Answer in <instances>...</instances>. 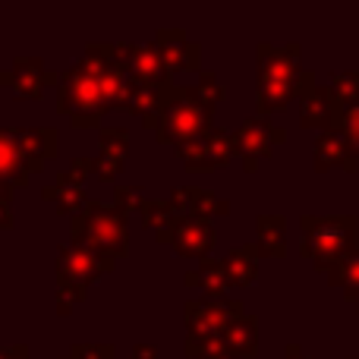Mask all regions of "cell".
<instances>
[{
  "instance_id": "cell-17",
  "label": "cell",
  "mask_w": 359,
  "mask_h": 359,
  "mask_svg": "<svg viewBox=\"0 0 359 359\" xmlns=\"http://www.w3.org/2000/svg\"><path fill=\"white\" fill-rule=\"evenodd\" d=\"M142 217H145V224H149V227L158 230V240H161V243H168L170 230H174L177 221H180L177 208L170 202H145L142 205Z\"/></svg>"
},
{
  "instance_id": "cell-7",
  "label": "cell",
  "mask_w": 359,
  "mask_h": 359,
  "mask_svg": "<svg viewBox=\"0 0 359 359\" xmlns=\"http://www.w3.org/2000/svg\"><path fill=\"white\" fill-rule=\"evenodd\" d=\"M341 114L344 107L337 104L331 86H316L306 98H299V123H303V130L331 133L341 126Z\"/></svg>"
},
{
  "instance_id": "cell-19",
  "label": "cell",
  "mask_w": 359,
  "mask_h": 359,
  "mask_svg": "<svg viewBox=\"0 0 359 359\" xmlns=\"http://www.w3.org/2000/svg\"><path fill=\"white\" fill-rule=\"evenodd\" d=\"M180 149V161L189 170H215V161L208 155V145H205V133L198 139H189V142L177 145Z\"/></svg>"
},
{
  "instance_id": "cell-20",
  "label": "cell",
  "mask_w": 359,
  "mask_h": 359,
  "mask_svg": "<svg viewBox=\"0 0 359 359\" xmlns=\"http://www.w3.org/2000/svg\"><path fill=\"white\" fill-rule=\"evenodd\" d=\"M331 92H334L341 107H359V69L350 73H334L331 79Z\"/></svg>"
},
{
  "instance_id": "cell-4",
  "label": "cell",
  "mask_w": 359,
  "mask_h": 359,
  "mask_svg": "<svg viewBox=\"0 0 359 359\" xmlns=\"http://www.w3.org/2000/svg\"><path fill=\"white\" fill-rule=\"evenodd\" d=\"M215 126V107H208L192 88H170L168 107L158 123V139L161 142H189L198 139Z\"/></svg>"
},
{
  "instance_id": "cell-29",
  "label": "cell",
  "mask_w": 359,
  "mask_h": 359,
  "mask_svg": "<svg viewBox=\"0 0 359 359\" xmlns=\"http://www.w3.org/2000/svg\"><path fill=\"white\" fill-rule=\"evenodd\" d=\"M350 359H359V356H350Z\"/></svg>"
},
{
  "instance_id": "cell-15",
  "label": "cell",
  "mask_w": 359,
  "mask_h": 359,
  "mask_svg": "<svg viewBox=\"0 0 359 359\" xmlns=\"http://www.w3.org/2000/svg\"><path fill=\"white\" fill-rule=\"evenodd\" d=\"M126 60H130L139 86H158V88L170 86L168 67L161 63V54H158L155 48H126Z\"/></svg>"
},
{
  "instance_id": "cell-25",
  "label": "cell",
  "mask_w": 359,
  "mask_h": 359,
  "mask_svg": "<svg viewBox=\"0 0 359 359\" xmlns=\"http://www.w3.org/2000/svg\"><path fill=\"white\" fill-rule=\"evenodd\" d=\"M139 196H142V192H139V189H120V202H123L126 208H133V205H139Z\"/></svg>"
},
{
  "instance_id": "cell-5",
  "label": "cell",
  "mask_w": 359,
  "mask_h": 359,
  "mask_svg": "<svg viewBox=\"0 0 359 359\" xmlns=\"http://www.w3.org/2000/svg\"><path fill=\"white\" fill-rule=\"evenodd\" d=\"M287 142V133L278 130V126H271L265 117H249L243 120V126L230 136V151H233V158H240L243 168L252 174V170H259V164L265 161V158L274 155V145Z\"/></svg>"
},
{
  "instance_id": "cell-2",
  "label": "cell",
  "mask_w": 359,
  "mask_h": 359,
  "mask_svg": "<svg viewBox=\"0 0 359 359\" xmlns=\"http://www.w3.org/2000/svg\"><path fill=\"white\" fill-rule=\"evenodd\" d=\"M259 114H274L297 98V76H299V44H265L259 48Z\"/></svg>"
},
{
  "instance_id": "cell-23",
  "label": "cell",
  "mask_w": 359,
  "mask_h": 359,
  "mask_svg": "<svg viewBox=\"0 0 359 359\" xmlns=\"http://www.w3.org/2000/svg\"><path fill=\"white\" fill-rule=\"evenodd\" d=\"M192 92H196L208 107H217V101L224 98V86H221V79H217L215 73H202V76H198V82L192 86Z\"/></svg>"
},
{
  "instance_id": "cell-27",
  "label": "cell",
  "mask_w": 359,
  "mask_h": 359,
  "mask_svg": "<svg viewBox=\"0 0 359 359\" xmlns=\"http://www.w3.org/2000/svg\"><path fill=\"white\" fill-rule=\"evenodd\" d=\"M133 359H158L155 347H136V350H133Z\"/></svg>"
},
{
  "instance_id": "cell-16",
  "label": "cell",
  "mask_w": 359,
  "mask_h": 359,
  "mask_svg": "<svg viewBox=\"0 0 359 359\" xmlns=\"http://www.w3.org/2000/svg\"><path fill=\"white\" fill-rule=\"evenodd\" d=\"M186 284L202 287V290L208 293V299H227V293H230V280H227V274H224V265L221 262H211V259H202L198 271L186 274Z\"/></svg>"
},
{
  "instance_id": "cell-9",
  "label": "cell",
  "mask_w": 359,
  "mask_h": 359,
  "mask_svg": "<svg viewBox=\"0 0 359 359\" xmlns=\"http://www.w3.org/2000/svg\"><path fill=\"white\" fill-rule=\"evenodd\" d=\"M158 54H161V63L168 67V73H196L202 50L183 32L168 29V32H158Z\"/></svg>"
},
{
  "instance_id": "cell-13",
  "label": "cell",
  "mask_w": 359,
  "mask_h": 359,
  "mask_svg": "<svg viewBox=\"0 0 359 359\" xmlns=\"http://www.w3.org/2000/svg\"><path fill=\"white\" fill-rule=\"evenodd\" d=\"M255 249L268 259L287 255V217L284 215H259L255 221Z\"/></svg>"
},
{
  "instance_id": "cell-10",
  "label": "cell",
  "mask_w": 359,
  "mask_h": 359,
  "mask_svg": "<svg viewBox=\"0 0 359 359\" xmlns=\"http://www.w3.org/2000/svg\"><path fill=\"white\" fill-rule=\"evenodd\" d=\"M312 164H316L318 174H328V170H334V168H344V170H350V174H353V170L359 168V161L350 155L347 142H344V136L337 130L318 133L316 151H312Z\"/></svg>"
},
{
  "instance_id": "cell-14",
  "label": "cell",
  "mask_w": 359,
  "mask_h": 359,
  "mask_svg": "<svg viewBox=\"0 0 359 359\" xmlns=\"http://www.w3.org/2000/svg\"><path fill=\"white\" fill-rule=\"evenodd\" d=\"M92 240L104 252L123 255L126 252V227L117 211H95L92 215Z\"/></svg>"
},
{
  "instance_id": "cell-8",
  "label": "cell",
  "mask_w": 359,
  "mask_h": 359,
  "mask_svg": "<svg viewBox=\"0 0 359 359\" xmlns=\"http://www.w3.org/2000/svg\"><path fill=\"white\" fill-rule=\"evenodd\" d=\"M170 205L177 208L180 217H202V221H211L215 215L230 211L227 198H217L215 192L202 189V186H177L174 196H170Z\"/></svg>"
},
{
  "instance_id": "cell-22",
  "label": "cell",
  "mask_w": 359,
  "mask_h": 359,
  "mask_svg": "<svg viewBox=\"0 0 359 359\" xmlns=\"http://www.w3.org/2000/svg\"><path fill=\"white\" fill-rule=\"evenodd\" d=\"M337 133L344 136V142H347L350 155H353L356 161H359V107H344Z\"/></svg>"
},
{
  "instance_id": "cell-1",
  "label": "cell",
  "mask_w": 359,
  "mask_h": 359,
  "mask_svg": "<svg viewBox=\"0 0 359 359\" xmlns=\"http://www.w3.org/2000/svg\"><path fill=\"white\" fill-rule=\"evenodd\" d=\"M299 227H303V255L322 274H331L356 252V215H303Z\"/></svg>"
},
{
  "instance_id": "cell-30",
  "label": "cell",
  "mask_w": 359,
  "mask_h": 359,
  "mask_svg": "<svg viewBox=\"0 0 359 359\" xmlns=\"http://www.w3.org/2000/svg\"><path fill=\"white\" fill-rule=\"evenodd\" d=\"M356 312H359V303H356Z\"/></svg>"
},
{
  "instance_id": "cell-6",
  "label": "cell",
  "mask_w": 359,
  "mask_h": 359,
  "mask_svg": "<svg viewBox=\"0 0 359 359\" xmlns=\"http://www.w3.org/2000/svg\"><path fill=\"white\" fill-rule=\"evenodd\" d=\"M168 243L183 259H205L217 243V230L215 224L202 221V217H180L177 227L170 230Z\"/></svg>"
},
{
  "instance_id": "cell-11",
  "label": "cell",
  "mask_w": 359,
  "mask_h": 359,
  "mask_svg": "<svg viewBox=\"0 0 359 359\" xmlns=\"http://www.w3.org/2000/svg\"><path fill=\"white\" fill-rule=\"evenodd\" d=\"M259 259L262 255H259V249H255V243H243V246L230 249L221 259L230 287H252L255 278H259Z\"/></svg>"
},
{
  "instance_id": "cell-26",
  "label": "cell",
  "mask_w": 359,
  "mask_h": 359,
  "mask_svg": "<svg viewBox=\"0 0 359 359\" xmlns=\"http://www.w3.org/2000/svg\"><path fill=\"white\" fill-rule=\"evenodd\" d=\"M284 359H312V356L306 353V350L299 347V344H290V347L284 350Z\"/></svg>"
},
{
  "instance_id": "cell-21",
  "label": "cell",
  "mask_w": 359,
  "mask_h": 359,
  "mask_svg": "<svg viewBox=\"0 0 359 359\" xmlns=\"http://www.w3.org/2000/svg\"><path fill=\"white\" fill-rule=\"evenodd\" d=\"M123 155H126V133H107L104 136V158H101V174L104 177H114L123 164Z\"/></svg>"
},
{
  "instance_id": "cell-3",
  "label": "cell",
  "mask_w": 359,
  "mask_h": 359,
  "mask_svg": "<svg viewBox=\"0 0 359 359\" xmlns=\"http://www.w3.org/2000/svg\"><path fill=\"white\" fill-rule=\"evenodd\" d=\"M243 312H246L243 303H233V299H196V303H186V325H189L186 356L208 359L217 353H227L221 344V334Z\"/></svg>"
},
{
  "instance_id": "cell-28",
  "label": "cell",
  "mask_w": 359,
  "mask_h": 359,
  "mask_svg": "<svg viewBox=\"0 0 359 359\" xmlns=\"http://www.w3.org/2000/svg\"><path fill=\"white\" fill-rule=\"evenodd\" d=\"M208 359H236V356H230V353H217V356H208Z\"/></svg>"
},
{
  "instance_id": "cell-24",
  "label": "cell",
  "mask_w": 359,
  "mask_h": 359,
  "mask_svg": "<svg viewBox=\"0 0 359 359\" xmlns=\"http://www.w3.org/2000/svg\"><path fill=\"white\" fill-rule=\"evenodd\" d=\"M316 86H318L316 73H309V69H299V76H297V98H306V95H309Z\"/></svg>"
},
{
  "instance_id": "cell-18",
  "label": "cell",
  "mask_w": 359,
  "mask_h": 359,
  "mask_svg": "<svg viewBox=\"0 0 359 359\" xmlns=\"http://www.w3.org/2000/svg\"><path fill=\"white\" fill-rule=\"evenodd\" d=\"M328 280H331V287H341L347 299L359 303V249L344 262V265H337L334 271L328 274Z\"/></svg>"
},
{
  "instance_id": "cell-12",
  "label": "cell",
  "mask_w": 359,
  "mask_h": 359,
  "mask_svg": "<svg viewBox=\"0 0 359 359\" xmlns=\"http://www.w3.org/2000/svg\"><path fill=\"white\" fill-rule=\"evenodd\" d=\"M221 344H224V350H227L230 356H236V359L255 356V350H259V322L243 312L240 318H233V322L224 328Z\"/></svg>"
}]
</instances>
